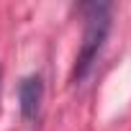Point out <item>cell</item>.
Returning a JSON list of instances; mask_svg holds the SVG:
<instances>
[{
	"label": "cell",
	"instance_id": "obj_2",
	"mask_svg": "<svg viewBox=\"0 0 131 131\" xmlns=\"http://www.w3.org/2000/svg\"><path fill=\"white\" fill-rule=\"evenodd\" d=\"M44 103V80L41 75H26L18 85V108L26 121H36Z\"/></svg>",
	"mask_w": 131,
	"mask_h": 131
},
{
	"label": "cell",
	"instance_id": "obj_1",
	"mask_svg": "<svg viewBox=\"0 0 131 131\" xmlns=\"http://www.w3.org/2000/svg\"><path fill=\"white\" fill-rule=\"evenodd\" d=\"M80 13L85 18V31H82V44H80V51L75 57V67H72V82H82L93 64L98 62L105 41H108V34H111V23H113V8L111 3H82L80 5Z\"/></svg>",
	"mask_w": 131,
	"mask_h": 131
}]
</instances>
